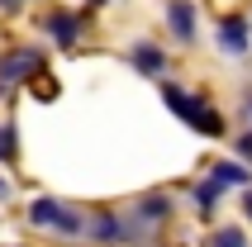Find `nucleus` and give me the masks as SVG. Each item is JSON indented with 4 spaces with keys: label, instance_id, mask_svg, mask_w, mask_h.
Segmentation results:
<instances>
[{
    "label": "nucleus",
    "instance_id": "f3484780",
    "mask_svg": "<svg viewBox=\"0 0 252 247\" xmlns=\"http://www.w3.org/2000/svg\"><path fill=\"white\" fill-rule=\"evenodd\" d=\"M248 119H252V95H248ZM248 133H252V128H248Z\"/></svg>",
    "mask_w": 252,
    "mask_h": 247
},
{
    "label": "nucleus",
    "instance_id": "f03ea898",
    "mask_svg": "<svg viewBox=\"0 0 252 247\" xmlns=\"http://www.w3.org/2000/svg\"><path fill=\"white\" fill-rule=\"evenodd\" d=\"M133 219H119L114 209H100L95 219L86 223V238L91 243H100V247H124V243H133Z\"/></svg>",
    "mask_w": 252,
    "mask_h": 247
},
{
    "label": "nucleus",
    "instance_id": "39448f33",
    "mask_svg": "<svg viewBox=\"0 0 252 247\" xmlns=\"http://www.w3.org/2000/svg\"><path fill=\"white\" fill-rule=\"evenodd\" d=\"M167 29L176 43H195V5L190 0H171L167 5Z\"/></svg>",
    "mask_w": 252,
    "mask_h": 247
},
{
    "label": "nucleus",
    "instance_id": "a211bd4d",
    "mask_svg": "<svg viewBox=\"0 0 252 247\" xmlns=\"http://www.w3.org/2000/svg\"><path fill=\"white\" fill-rule=\"evenodd\" d=\"M0 5H19V0H0Z\"/></svg>",
    "mask_w": 252,
    "mask_h": 247
},
{
    "label": "nucleus",
    "instance_id": "423d86ee",
    "mask_svg": "<svg viewBox=\"0 0 252 247\" xmlns=\"http://www.w3.org/2000/svg\"><path fill=\"white\" fill-rule=\"evenodd\" d=\"M128 62H133V71H143V76H162V71H167V53H162L157 43H133V48H128Z\"/></svg>",
    "mask_w": 252,
    "mask_h": 247
},
{
    "label": "nucleus",
    "instance_id": "20e7f679",
    "mask_svg": "<svg viewBox=\"0 0 252 247\" xmlns=\"http://www.w3.org/2000/svg\"><path fill=\"white\" fill-rule=\"evenodd\" d=\"M219 48H224L228 57H248L252 48V29L243 14H228V19H219Z\"/></svg>",
    "mask_w": 252,
    "mask_h": 247
},
{
    "label": "nucleus",
    "instance_id": "7ed1b4c3",
    "mask_svg": "<svg viewBox=\"0 0 252 247\" xmlns=\"http://www.w3.org/2000/svg\"><path fill=\"white\" fill-rule=\"evenodd\" d=\"M43 71V53L38 48H14V53L0 57V86H14V81H29Z\"/></svg>",
    "mask_w": 252,
    "mask_h": 247
},
{
    "label": "nucleus",
    "instance_id": "dca6fc26",
    "mask_svg": "<svg viewBox=\"0 0 252 247\" xmlns=\"http://www.w3.org/2000/svg\"><path fill=\"white\" fill-rule=\"evenodd\" d=\"M5 195H10V185H5V181H0V200H5Z\"/></svg>",
    "mask_w": 252,
    "mask_h": 247
},
{
    "label": "nucleus",
    "instance_id": "1a4fd4ad",
    "mask_svg": "<svg viewBox=\"0 0 252 247\" xmlns=\"http://www.w3.org/2000/svg\"><path fill=\"white\" fill-rule=\"evenodd\" d=\"M210 176L219 181V185H243V190H248L252 185V166H238V162H210Z\"/></svg>",
    "mask_w": 252,
    "mask_h": 247
},
{
    "label": "nucleus",
    "instance_id": "f257e3e1",
    "mask_svg": "<svg viewBox=\"0 0 252 247\" xmlns=\"http://www.w3.org/2000/svg\"><path fill=\"white\" fill-rule=\"evenodd\" d=\"M162 100H167V110H171V114H181V119L190 124L195 133H205V138H224V114L214 110V105L200 95V91L190 95L186 86H162Z\"/></svg>",
    "mask_w": 252,
    "mask_h": 247
},
{
    "label": "nucleus",
    "instance_id": "9b49d317",
    "mask_svg": "<svg viewBox=\"0 0 252 247\" xmlns=\"http://www.w3.org/2000/svg\"><path fill=\"white\" fill-rule=\"evenodd\" d=\"M57 214H62V200H33L29 205V223H38V228H57Z\"/></svg>",
    "mask_w": 252,
    "mask_h": 247
},
{
    "label": "nucleus",
    "instance_id": "6e6552de",
    "mask_svg": "<svg viewBox=\"0 0 252 247\" xmlns=\"http://www.w3.org/2000/svg\"><path fill=\"white\" fill-rule=\"evenodd\" d=\"M81 24H86V14H53L48 19V33L57 38V48H71L76 33H81Z\"/></svg>",
    "mask_w": 252,
    "mask_h": 247
},
{
    "label": "nucleus",
    "instance_id": "2eb2a0df",
    "mask_svg": "<svg viewBox=\"0 0 252 247\" xmlns=\"http://www.w3.org/2000/svg\"><path fill=\"white\" fill-rule=\"evenodd\" d=\"M243 214H248V219H252V185H248V190H243Z\"/></svg>",
    "mask_w": 252,
    "mask_h": 247
},
{
    "label": "nucleus",
    "instance_id": "f8f14e48",
    "mask_svg": "<svg viewBox=\"0 0 252 247\" xmlns=\"http://www.w3.org/2000/svg\"><path fill=\"white\" fill-rule=\"evenodd\" d=\"M86 223H91V219H81L71 205H62V214H57V228H53V233H62V238H81V233H86Z\"/></svg>",
    "mask_w": 252,
    "mask_h": 247
},
{
    "label": "nucleus",
    "instance_id": "4468645a",
    "mask_svg": "<svg viewBox=\"0 0 252 247\" xmlns=\"http://www.w3.org/2000/svg\"><path fill=\"white\" fill-rule=\"evenodd\" d=\"M14 152H19V143H14V128H10V124H0V162H14Z\"/></svg>",
    "mask_w": 252,
    "mask_h": 247
},
{
    "label": "nucleus",
    "instance_id": "9d476101",
    "mask_svg": "<svg viewBox=\"0 0 252 247\" xmlns=\"http://www.w3.org/2000/svg\"><path fill=\"white\" fill-rule=\"evenodd\" d=\"M219 195H224V185H219V181H214V176H205V181H200V185H195V209H200V214H205V219H210L214 209H219Z\"/></svg>",
    "mask_w": 252,
    "mask_h": 247
},
{
    "label": "nucleus",
    "instance_id": "0eeeda50",
    "mask_svg": "<svg viewBox=\"0 0 252 247\" xmlns=\"http://www.w3.org/2000/svg\"><path fill=\"white\" fill-rule=\"evenodd\" d=\"M171 219V200L167 195H143L138 205H133V228H153V223Z\"/></svg>",
    "mask_w": 252,
    "mask_h": 247
},
{
    "label": "nucleus",
    "instance_id": "ddd939ff",
    "mask_svg": "<svg viewBox=\"0 0 252 247\" xmlns=\"http://www.w3.org/2000/svg\"><path fill=\"white\" fill-rule=\"evenodd\" d=\"M210 247H248V238H243L238 228H219V233L210 238Z\"/></svg>",
    "mask_w": 252,
    "mask_h": 247
}]
</instances>
